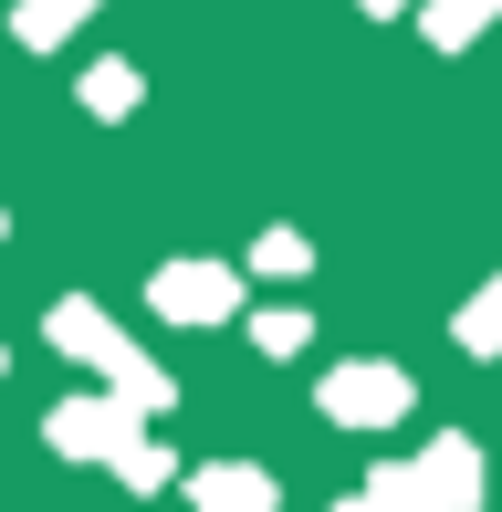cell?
Returning a JSON list of instances; mask_svg holds the SVG:
<instances>
[{
	"instance_id": "obj_1",
	"label": "cell",
	"mask_w": 502,
	"mask_h": 512,
	"mask_svg": "<svg viewBox=\"0 0 502 512\" xmlns=\"http://www.w3.org/2000/svg\"><path fill=\"white\" fill-rule=\"evenodd\" d=\"M199 502H210V512H262L272 492H262L251 471H210V481H199Z\"/></svg>"
}]
</instances>
